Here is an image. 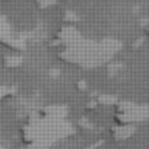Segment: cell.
<instances>
[{
	"instance_id": "6da1fadb",
	"label": "cell",
	"mask_w": 149,
	"mask_h": 149,
	"mask_svg": "<svg viewBox=\"0 0 149 149\" xmlns=\"http://www.w3.org/2000/svg\"><path fill=\"white\" fill-rule=\"evenodd\" d=\"M57 41L63 42L66 45H72L74 42L79 41V32L74 29L73 26H63L58 32H57Z\"/></svg>"
},
{
	"instance_id": "7a4b0ae2",
	"label": "cell",
	"mask_w": 149,
	"mask_h": 149,
	"mask_svg": "<svg viewBox=\"0 0 149 149\" xmlns=\"http://www.w3.org/2000/svg\"><path fill=\"white\" fill-rule=\"evenodd\" d=\"M21 63H22V57H21V56H13V54H10V56H6V57H5V64L9 66V67H16V66H19Z\"/></svg>"
},
{
	"instance_id": "3957f363",
	"label": "cell",
	"mask_w": 149,
	"mask_h": 149,
	"mask_svg": "<svg viewBox=\"0 0 149 149\" xmlns=\"http://www.w3.org/2000/svg\"><path fill=\"white\" fill-rule=\"evenodd\" d=\"M35 2H37V5L40 8H50L56 0H35Z\"/></svg>"
},
{
	"instance_id": "277c9868",
	"label": "cell",
	"mask_w": 149,
	"mask_h": 149,
	"mask_svg": "<svg viewBox=\"0 0 149 149\" xmlns=\"http://www.w3.org/2000/svg\"><path fill=\"white\" fill-rule=\"evenodd\" d=\"M73 21V22H76L78 21V18H76V15H74V13H72V12H67L66 13V21Z\"/></svg>"
},
{
	"instance_id": "5b68a950",
	"label": "cell",
	"mask_w": 149,
	"mask_h": 149,
	"mask_svg": "<svg viewBox=\"0 0 149 149\" xmlns=\"http://www.w3.org/2000/svg\"><path fill=\"white\" fill-rule=\"evenodd\" d=\"M78 88H81V89H85V88H86V84H85V82H79V84H78Z\"/></svg>"
},
{
	"instance_id": "8992f818",
	"label": "cell",
	"mask_w": 149,
	"mask_h": 149,
	"mask_svg": "<svg viewBox=\"0 0 149 149\" xmlns=\"http://www.w3.org/2000/svg\"><path fill=\"white\" fill-rule=\"evenodd\" d=\"M0 149H3V148H2V146H0Z\"/></svg>"
}]
</instances>
